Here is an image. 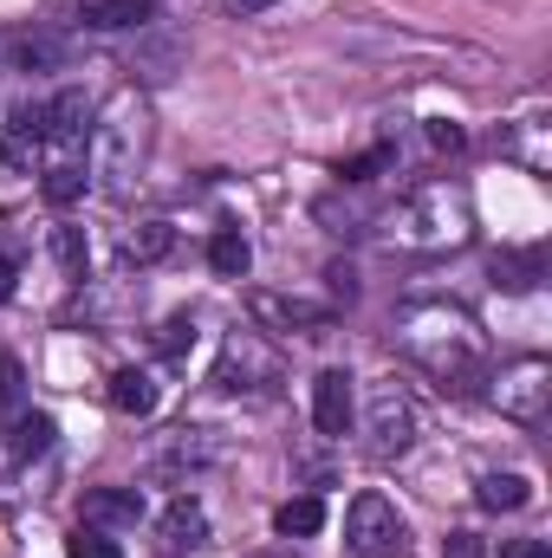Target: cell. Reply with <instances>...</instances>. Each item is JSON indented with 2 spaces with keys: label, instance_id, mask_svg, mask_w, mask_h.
<instances>
[{
  "label": "cell",
  "instance_id": "1",
  "mask_svg": "<svg viewBox=\"0 0 552 558\" xmlns=\"http://www.w3.org/2000/svg\"><path fill=\"white\" fill-rule=\"evenodd\" d=\"M345 546H351L358 558L404 553V513H397L384 494H358L351 513H345Z\"/></svg>",
  "mask_w": 552,
  "mask_h": 558
},
{
  "label": "cell",
  "instance_id": "2",
  "mask_svg": "<svg viewBox=\"0 0 552 558\" xmlns=\"http://www.w3.org/2000/svg\"><path fill=\"white\" fill-rule=\"evenodd\" d=\"M79 513H85V526H137L143 520V494L137 487H92L85 500H79Z\"/></svg>",
  "mask_w": 552,
  "mask_h": 558
},
{
  "label": "cell",
  "instance_id": "3",
  "mask_svg": "<svg viewBox=\"0 0 552 558\" xmlns=\"http://www.w3.org/2000/svg\"><path fill=\"white\" fill-rule=\"evenodd\" d=\"M312 422H319V435H345L351 428V377L345 371H319V384H312Z\"/></svg>",
  "mask_w": 552,
  "mask_h": 558
},
{
  "label": "cell",
  "instance_id": "4",
  "mask_svg": "<svg viewBox=\"0 0 552 558\" xmlns=\"http://www.w3.org/2000/svg\"><path fill=\"white\" fill-rule=\"evenodd\" d=\"M494 403H501L507 416H540V403H547V364L533 357V364L507 371V377H501V390H494Z\"/></svg>",
  "mask_w": 552,
  "mask_h": 558
},
{
  "label": "cell",
  "instance_id": "5",
  "mask_svg": "<svg viewBox=\"0 0 552 558\" xmlns=\"http://www.w3.org/2000/svg\"><path fill=\"white\" fill-rule=\"evenodd\" d=\"M149 13H156L149 0H79V26H92V33H131Z\"/></svg>",
  "mask_w": 552,
  "mask_h": 558
},
{
  "label": "cell",
  "instance_id": "6",
  "mask_svg": "<svg viewBox=\"0 0 552 558\" xmlns=\"http://www.w3.org/2000/svg\"><path fill=\"white\" fill-rule=\"evenodd\" d=\"M0 435H7V454H13V461H33V454H46V448H52V435H59V428H52L46 410H20Z\"/></svg>",
  "mask_w": 552,
  "mask_h": 558
},
{
  "label": "cell",
  "instance_id": "7",
  "mask_svg": "<svg viewBox=\"0 0 552 558\" xmlns=\"http://www.w3.org/2000/svg\"><path fill=\"white\" fill-rule=\"evenodd\" d=\"M410 435H416L410 403H404L397 390H384V397H377V454H404V448H410Z\"/></svg>",
  "mask_w": 552,
  "mask_h": 558
},
{
  "label": "cell",
  "instance_id": "8",
  "mask_svg": "<svg viewBox=\"0 0 552 558\" xmlns=\"http://www.w3.org/2000/svg\"><path fill=\"white\" fill-rule=\"evenodd\" d=\"M85 118H92V105H85L79 92L52 98V105H46V143H85Z\"/></svg>",
  "mask_w": 552,
  "mask_h": 558
},
{
  "label": "cell",
  "instance_id": "9",
  "mask_svg": "<svg viewBox=\"0 0 552 558\" xmlns=\"http://www.w3.org/2000/svg\"><path fill=\"white\" fill-rule=\"evenodd\" d=\"M248 260H254L248 234H241V228H215V241H208V267H215L221 279H241L248 274Z\"/></svg>",
  "mask_w": 552,
  "mask_h": 558
},
{
  "label": "cell",
  "instance_id": "10",
  "mask_svg": "<svg viewBox=\"0 0 552 558\" xmlns=\"http://www.w3.org/2000/svg\"><path fill=\"white\" fill-rule=\"evenodd\" d=\"M111 410H118V416H149V410H156V384H149L143 371H118V377H111Z\"/></svg>",
  "mask_w": 552,
  "mask_h": 558
},
{
  "label": "cell",
  "instance_id": "11",
  "mask_svg": "<svg viewBox=\"0 0 552 558\" xmlns=\"http://www.w3.org/2000/svg\"><path fill=\"white\" fill-rule=\"evenodd\" d=\"M274 526L286 533V539H312L319 526H325V500L319 494H299V500H286L274 513Z\"/></svg>",
  "mask_w": 552,
  "mask_h": 558
},
{
  "label": "cell",
  "instance_id": "12",
  "mask_svg": "<svg viewBox=\"0 0 552 558\" xmlns=\"http://www.w3.org/2000/svg\"><path fill=\"white\" fill-rule=\"evenodd\" d=\"M163 539H169V546H202V539H208V513H202L195 500H176V507L163 513Z\"/></svg>",
  "mask_w": 552,
  "mask_h": 558
},
{
  "label": "cell",
  "instance_id": "13",
  "mask_svg": "<svg viewBox=\"0 0 552 558\" xmlns=\"http://www.w3.org/2000/svg\"><path fill=\"white\" fill-rule=\"evenodd\" d=\"M527 500H533V487H527L520 474H488V481H481V507H488V513H520Z\"/></svg>",
  "mask_w": 552,
  "mask_h": 558
},
{
  "label": "cell",
  "instance_id": "14",
  "mask_svg": "<svg viewBox=\"0 0 552 558\" xmlns=\"http://www.w3.org/2000/svg\"><path fill=\"white\" fill-rule=\"evenodd\" d=\"M39 189H46V202H52V208H65V202H79V195H85V169H79V162H59V169H46V182H39Z\"/></svg>",
  "mask_w": 552,
  "mask_h": 558
},
{
  "label": "cell",
  "instance_id": "15",
  "mask_svg": "<svg viewBox=\"0 0 552 558\" xmlns=\"http://www.w3.org/2000/svg\"><path fill=\"white\" fill-rule=\"evenodd\" d=\"M7 52H13L20 65H46V59H65V39H46V33H20V39H7Z\"/></svg>",
  "mask_w": 552,
  "mask_h": 558
},
{
  "label": "cell",
  "instance_id": "16",
  "mask_svg": "<svg viewBox=\"0 0 552 558\" xmlns=\"http://www.w3.org/2000/svg\"><path fill=\"white\" fill-rule=\"evenodd\" d=\"M26 403V377H20V357H0V428L20 416Z\"/></svg>",
  "mask_w": 552,
  "mask_h": 558
},
{
  "label": "cell",
  "instance_id": "17",
  "mask_svg": "<svg viewBox=\"0 0 552 558\" xmlns=\"http://www.w3.org/2000/svg\"><path fill=\"white\" fill-rule=\"evenodd\" d=\"M65 558H124V546H118V539H105L98 526H79V533L65 539Z\"/></svg>",
  "mask_w": 552,
  "mask_h": 558
},
{
  "label": "cell",
  "instance_id": "18",
  "mask_svg": "<svg viewBox=\"0 0 552 558\" xmlns=\"http://www.w3.org/2000/svg\"><path fill=\"white\" fill-rule=\"evenodd\" d=\"M254 312H261V318H286V325H325V312H312V305H279L267 292L254 299Z\"/></svg>",
  "mask_w": 552,
  "mask_h": 558
},
{
  "label": "cell",
  "instance_id": "19",
  "mask_svg": "<svg viewBox=\"0 0 552 558\" xmlns=\"http://www.w3.org/2000/svg\"><path fill=\"white\" fill-rule=\"evenodd\" d=\"M547 274V254H514V260H501V279L507 286H540Z\"/></svg>",
  "mask_w": 552,
  "mask_h": 558
},
{
  "label": "cell",
  "instance_id": "20",
  "mask_svg": "<svg viewBox=\"0 0 552 558\" xmlns=\"http://www.w3.org/2000/svg\"><path fill=\"white\" fill-rule=\"evenodd\" d=\"M377 169H391V149H364V156H351V162H338V175H345V182H371Z\"/></svg>",
  "mask_w": 552,
  "mask_h": 558
},
{
  "label": "cell",
  "instance_id": "21",
  "mask_svg": "<svg viewBox=\"0 0 552 558\" xmlns=\"http://www.w3.org/2000/svg\"><path fill=\"white\" fill-rule=\"evenodd\" d=\"M163 247H169V228H163V221H149L143 234H131V247H124V254H131V260H156Z\"/></svg>",
  "mask_w": 552,
  "mask_h": 558
},
{
  "label": "cell",
  "instance_id": "22",
  "mask_svg": "<svg viewBox=\"0 0 552 558\" xmlns=\"http://www.w3.org/2000/svg\"><path fill=\"white\" fill-rule=\"evenodd\" d=\"M52 247H59L65 274H85V241H79V228H59V234H52Z\"/></svg>",
  "mask_w": 552,
  "mask_h": 558
},
{
  "label": "cell",
  "instance_id": "23",
  "mask_svg": "<svg viewBox=\"0 0 552 558\" xmlns=\"http://www.w3.org/2000/svg\"><path fill=\"white\" fill-rule=\"evenodd\" d=\"M442 558H481V533H448L442 539Z\"/></svg>",
  "mask_w": 552,
  "mask_h": 558
},
{
  "label": "cell",
  "instance_id": "24",
  "mask_svg": "<svg viewBox=\"0 0 552 558\" xmlns=\"http://www.w3.org/2000/svg\"><path fill=\"white\" fill-rule=\"evenodd\" d=\"M501 558H552V546H547V539H507Z\"/></svg>",
  "mask_w": 552,
  "mask_h": 558
},
{
  "label": "cell",
  "instance_id": "25",
  "mask_svg": "<svg viewBox=\"0 0 552 558\" xmlns=\"http://www.w3.org/2000/svg\"><path fill=\"white\" fill-rule=\"evenodd\" d=\"M429 143H435V149H455L461 131H455V124H429Z\"/></svg>",
  "mask_w": 552,
  "mask_h": 558
},
{
  "label": "cell",
  "instance_id": "26",
  "mask_svg": "<svg viewBox=\"0 0 552 558\" xmlns=\"http://www.w3.org/2000/svg\"><path fill=\"white\" fill-rule=\"evenodd\" d=\"M267 7H279V0H228V13H241V20H254V13H267Z\"/></svg>",
  "mask_w": 552,
  "mask_h": 558
},
{
  "label": "cell",
  "instance_id": "27",
  "mask_svg": "<svg viewBox=\"0 0 552 558\" xmlns=\"http://www.w3.org/2000/svg\"><path fill=\"white\" fill-rule=\"evenodd\" d=\"M13 279H20V267H13V260H7V254H0V305H7V299H13Z\"/></svg>",
  "mask_w": 552,
  "mask_h": 558
}]
</instances>
